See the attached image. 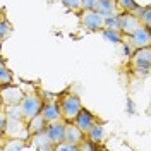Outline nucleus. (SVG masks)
I'll list each match as a JSON object with an SVG mask.
<instances>
[{"mask_svg":"<svg viewBox=\"0 0 151 151\" xmlns=\"http://www.w3.org/2000/svg\"><path fill=\"white\" fill-rule=\"evenodd\" d=\"M4 127H5V113L2 110V112H0V137L4 136Z\"/></svg>","mask_w":151,"mask_h":151,"instance_id":"nucleus-26","label":"nucleus"},{"mask_svg":"<svg viewBox=\"0 0 151 151\" xmlns=\"http://www.w3.org/2000/svg\"><path fill=\"white\" fill-rule=\"evenodd\" d=\"M131 70L137 77H146L151 69V48H134V53L131 55Z\"/></svg>","mask_w":151,"mask_h":151,"instance_id":"nucleus-2","label":"nucleus"},{"mask_svg":"<svg viewBox=\"0 0 151 151\" xmlns=\"http://www.w3.org/2000/svg\"><path fill=\"white\" fill-rule=\"evenodd\" d=\"M79 21H81V26L88 31H100L105 26V17L94 9L79 10Z\"/></svg>","mask_w":151,"mask_h":151,"instance_id":"nucleus-5","label":"nucleus"},{"mask_svg":"<svg viewBox=\"0 0 151 151\" xmlns=\"http://www.w3.org/2000/svg\"><path fill=\"white\" fill-rule=\"evenodd\" d=\"M31 142H33V148L38 151H53V142L50 141V137L47 136L45 129L41 132H36V134H31Z\"/></svg>","mask_w":151,"mask_h":151,"instance_id":"nucleus-14","label":"nucleus"},{"mask_svg":"<svg viewBox=\"0 0 151 151\" xmlns=\"http://www.w3.org/2000/svg\"><path fill=\"white\" fill-rule=\"evenodd\" d=\"M94 5H96V0H81L79 9L81 10H89V9H94Z\"/></svg>","mask_w":151,"mask_h":151,"instance_id":"nucleus-25","label":"nucleus"},{"mask_svg":"<svg viewBox=\"0 0 151 151\" xmlns=\"http://www.w3.org/2000/svg\"><path fill=\"white\" fill-rule=\"evenodd\" d=\"M24 96L22 93V89L16 84H4L0 86V98H2V101L4 105H14V103H19L21 101V98Z\"/></svg>","mask_w":151,"mask_h":151,"instance_id":"nucleus-8","label":"nucleus"},{"mask_svg":"<svg viewBox=\"0 0 151 151\" xmlns=\"http://www.w3.org/2000/svg\"><path fill=\"white\" fill-rule=\"evenodd\" d=\"M139 26H141L139 17L134 16L132 12H120V14H119V31L122 33L124 36L134 33Z\"/></svg>","mask_w":151,"mask_h":151,"instance_id":"nucleus-7","label":"nucleus"},{"mask_svg":"<svg viewBox=\"0 0 151 151\" xmlns=\"http://www.w3.org/2000/svg\"><path fill=\"white\" fill-rule=\"evenodd\" d=\"M57 103H58L60 117L65 122L74 120V117L77 115V112L83 108L81 98L74 93H64V94H60V96H57Z\"/></svg>","mask_w":151,"mask_h":151,"instance_id":"nucleus-1","label":"nucleus"},{"mask_svg":"<svg viewBox=\"0 0 151 151\" xmlns=\"http://www.w3.org/2000/svg\"><path fill=\"white\" fill-rule=\"evenodd\" d=\"M139 17V22H141V26H144V28L151 29V9L146 5L144 9H142V12L137 16Z\"/></svg>","mask_w":151,"mask_h":151,"instance_id":"nucleus-21","label":"nucleus"},{"mask_svg":"<svg viewBox=\"0 0 151 151\" xmlns=\"http://www.w3.org/2000/svg\"><path fill=\"white\" fill-rule=\"evenodd\" d=\"M100 31H101V35H103L105 40H108V41H112V43H122L124 41V35L119 29L103 28V29H100Z\"/></svg>","mask_w":151,"mask_h":151,"instance_id":"nucleus-18","label":"nucleus"},{"mask_svg":"<svg viewBox=\"0 0 151 151\" xmlns=\"http://www.w3.org/2000/svg\"><path fill=\"white\" fill-rule=\"evenodd\" d=\"M41 105H43V98L36 93H24V96L21 98L19 106H21V112H22V119L28 122L31 117H35L36 113H40L41 110Z\"/></svg>","mask_w":151,"mask_h":151,"instance_id":"nucleus-4","label":"nucleus"},{"mask_svg":"<svg viewBox=\"0 0 151 151\" xmlns=\"http://www.w3.org/2000/svg\"><path fill=\"white\" fill-rule=\"evenodd\" d=\"M45 125H47V120L43 119V115L41 113H36L35 117H31L28 120V131H29V134H36V132L43 131Z\"/></svg>","mask_w":151,"mask_h":151,"instance_id":"nucleus-17","label":"nucleus"},{"mask_svg":"<svg viewBox=\"0 0 151 151\" xmlns=\"http://www.w3.org/2000/svg\"><path fill=\"white\" fill-rule=\"evenodd\" d=\"M40 113L43 115V119H45L47 122L62 119V117H60V110H58V103H57V100H45L43 105H41Z\"/></svg>","mask_w":151,"mask_h":151,"instance_id":"nucleus-12","label":"nucleus"},{"mask_svg":"<svg viewBox=\"0 0 151 151\" xmlns=\"http://www.w3.org/2000/svg\"><path fill=\"white\" fill-rule=\"evenodd\" d=\"M86 137H88L91 142H94L96 146H98V142L105 141V127H103V124L94 122L93 125H91V129L86 132Z\"/></svg>","mask_w":151,"mask_h":151,"instance_id":"nucleus-16","label":"nucleus"},{"mask_svg":"<svg viewBox=\"0 0 151 151\" xmlns=\"http://www.w3.org/2000/svg\"><path fill=\"white\" fill-rule=\"evenodd\" d=\"M117 2V7L120 9V12H132L134 7L137 5L136 0H115Z\"/></svg>","mask_w":151,"mask_h":151,"instance_id":"nucleus-22","label":"nucleus"},{"mask_svg":"<svg viewBox=\"0 0 151 151\" xmlns=\"http://www.w3.org/2000/svg\"><path fill=\"white\" fill-rule=\"evenodd\" d=\"M10 33H12V26H10L9 21L2 16V17H0V43H2L5 38H9Z\"/></svg>","mask_w":151,"mask_h":151,"instance_id":"nucleus-20","label":"nucleus"},{"mask_svg":"<svg viewBox=\"0 0 151 151\" xmlns=\"http://www.w3.org/2000/svg\"><path fill=\"white\" fill-rule=\"evenodd\" d=\"M53 151H79V150H77V146L72 144V142L62 141V142H58V144L53 146Z\"/></svg>","mask_w":151,"mask_h":151,"instance_id":"nucleus-23","label":"nucleus"},{"mask_svg":"<svg viewBox=\"0 0 151 151\" xmlns=\"http://www.w3.org/2000/svg\"><path fill=\"white\" fill-rule=\"evenodd\" d=\"M29 148V144L26 139H21V137H4V146L2 150L5 151H21Z\"/></svg>","mask_w":151,"mask_h":151,"instance_id":"nucleus-15","label":"nucleus"},{"mask_svg":"<svg viewBox=\"0 0 151 151\" xmlns=\"http://www.w3.org/2000/svg\"><path fill=\"white\" fill-rule=\"evenodd\" d=\"M124 41L129 43L132 48H142V47H150L151 45V29L139 26L134 33L124 36Z\"/></svg>","mask_w":151,"mask_h":151,"instance_id":"nucleus-6","label":"nucleus"},{"mask_svg":"<svg viewBox=\"0 0 151 151\" xmlns=\"http://www.w3.org/2000/svg\"><path fill=\"white\" fill-rule=\"evenodd\" d=\"M64 129H65V120H64V119L47 122L45 132H47V136L50 137V141L53 142V146L64 141Z\"/></svg>","mask_w":151,"mask_h":151,"instance_id":"nucleus-9","label":"nucleus"},{"mask_svg":"<svg viewBox=\"0 0 151 151\" xmlns=\"http://www.w3.org/2000/svg\"><path fill=\"white\" fill-rule=\"evenodd\" d=\"M2 146H4V136L0 137V151H2Z\"/></svg>","mask_w":151,"mask_h":151,"instance_id":"nucleus-27","label":"nucleus"},{"mask_svg":"<svg viewBox=\"0 0 151 151\" xmlns=\"http://www.w3.org/2000/svg\"><path fill=\"white\" fill-rule=\"evenodd\" d=\"M72 122H74L76 125H77V127H79V129L86 134V132L91 129V125H93L94 122H98V117H96V115H93V113L89 112L88 108H84V106H83V108L77 112V115L74 117V120H72Z\"/></svg>","mask_w":151,"mask_h":151,"instance_id":"nucleus-10","label":"nucleus"},{"mask_svg":"<svg viewBox=\"0 0 151 151\" xmlns=\"http://www.w3.org/2000/svg\"><path fill=\"white\" fill-rule=\"evenodd\" d=\"M4 137H21L29 141L31 134L28 131V122L22 117H5Z\"/></svg>","mask_w":151,"mask_h":151,"instance_id":"nucleus-3","label":"nucleus"},{"mask_svg":"<svg viewBox=\"0 0 151 151\" xmlns=\"http://www.w3.org/2000/svg\"><path fill=\"white\" fill-rule=\"evenodd\" d=\"M4 110V101H2V98H0V112Z\"/></svg>","mask_w":151,"mask_h":151,"instance_id":"nucleus-28","label":"nucleus"},{"mask_svg":"<svg viewBox=\"0 0 151 151\" xmlns=\"http://www.w3.org/2000/svg\"><path fill=\"white\" fill-rule=\"evenodd\" d=\"M86 137V134L77 125H76L72 120L70 122H65V129H64V141H67V142H72V144H79V142L83 141Z\"/></svg>","mask_w":151,"mask_h":151,"instance_id":"nucleus-11","label":"nucleus"},{"mask_svg":"<svg viewBox=\"0 0 151 151\" xmlns=\"http://www.w3.org/2000/svg\"><path fill=\"white\" fill-rule=\"evenodd\" d=\"M62 4H64V7L69 10H72V12H79V5H81V0H60Z\"/></svg>","mask_w":151,"mask_h":151,"instance_id":"nucleus-24","label":"nucleus"},{"mask_svg":"<svg viewBox=\"0 0 151 151\" xmlns=\"http://www.w3.org/2000/svg\"><path fill=\"white\" fill-rule=\"evenodd\" d=\"M94 10L100 12L103 17H113V16H119L120 14V9L117 7V2L115 0H96Z\"/></svg>","mask_w":151,"mask_h":151,"instance_id":"nucleus-13","label":"nucleus"},{"mask_svg":"<svg viewBox=\"0 0 151 151\" xmlns=\"http://www.w3.org/2000/svg\"><path fill=\"white\" fill-rule=\"evenodd\" d=\"M10 83H14V76H12V72L9 70V67L0 60V86L10 84Z\"/></svg>","mask_w":151,"mask_h":151,"instance_id":"nucleus-19","label":"nucleus"}]
</instances>
